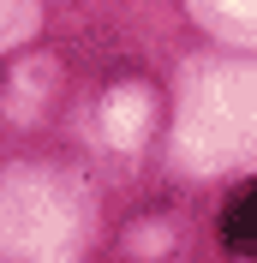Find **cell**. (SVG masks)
<instances>
[{"mask_svg":"<svg viewBox=\"0 0 257 263\" xmlns=\"http://www.w3.org/2000/svg\"><path fill=\"white\" fill-rule=\"evenodd\" d=\"M222 239L233 251H245V257H257V185L251 192H240L233 203H227V215H222Z\"/></svg>","mask_w":257,"mask_h":263,"instance_id":"cell-1","label":"cell"}]
</instances>
